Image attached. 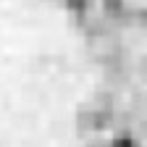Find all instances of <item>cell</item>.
<instances>
[{"label": "cell", "mask_w": 147, "mask_h": 147, "mask_svg": "<svg viewBox=\"0 0 147 147\" xmlns=\"http://www.w3.org/2000/svg\"><path fill=\"white\" fill-rule=\"evenodd\" d=\"M108 147H137L134 142H129V139H116V142H110Z\"/></svg>", "instance_id": "6da1fadb"}]
</instances>
